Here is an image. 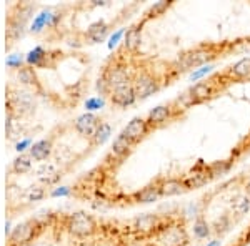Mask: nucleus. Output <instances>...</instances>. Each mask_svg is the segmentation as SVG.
Wrapping results in <instances>:
<instances>
[{
	"label": "nucleus",
	"mask_w": 250,
	"mask_h": 246,
	"mask_svg": "<svg viewBox=\"0 0 250 246\" xmlns=\"http://www.w3.org/2000/svg\"><path fill=\"white\" fill-rule=\"evenodd\" d=\"M68 231L75 236H90L95 231V220L90 215L83 211H79L75 215H72L68 218V225H67Z\"/></svg>",
	"instance_id": "obj_1"
},
{
	"label": "nucleus",
	"mask_w": 250,
	"mask_h": 246,
	"mask_svg": "<svg viewBox=\"0 0 250 246\" xmlns=\"http://www.w3.org/2000/svg\"><path fill=\"white\" fill-rule=\"evenodd\" d=\"M210 180H212V175H210V171H208V167H204L202 160H200V163L184 178V183L187 185L188 189H197V188L204 187V185H207Z\"/></svg>",
	"instance_id": "obj_2"
},
{
	"label": "nucleus",
	"mask_w": 250,
	"mask_h": 246,
	"mask_svg": "<svg viewBox=\"0 0 250 246\" xmlns=\"http://www.w3.org/2000/svg\"><path fill=\"white\" fill-rule=\"evenodd\" d=\"M160 238H162L165 246H185L188 241L187 231L180 225H173V227L164 228L160 231Z\"/></svg>",
	"instance_id": "obj_3"
},
{
	"label": "nucleus",
	"mask_w": 250,
	"mask_h": 246,
	"mask_svg": "<svg viewBox=\"0 0 250 246\" xmlns=\"http://www.w3.org/2000/svg\"><path fill=\"white\" fill-rule=\"evenodd\" d=\"M148 128H150V125H148L147 120L137 116V118H132L130 122H128L127 127L124 128L122 135L127 136L132 143H139L140 140L148 133Z\"/></svg>",
	"instance_id": "obj_4"
},
{
	"label": "nucleus",
	"mask_w": 250,
	"mask_h": 246,
	"mask_svg": "<svg viewBox=\"0 0 250 246\" xmlns=\"http://www.w3.org/2000/svg\"><path fill=\"white\" fill-rule=\"evenodd\" d=\"M215 55H213V52L210 48H205V47H199L195 48V50L188 52V54L182 55V58H180V65L182 67H197V65H202V63L208 62V60H212Z\"/></svg>",
	"instance_id": "obj_5"
},
{
	"label": "nucleus",
	"mask_w": 250,
	"mask_h": 246,
	"mask_svg": "<svg viewBox=\"0 0 250 246\" xmlns=\"http://www.w3.org/2000/svg\"><path fill=\"white\" fill-rule=\"evenodd\" d=\"M134 88H135L137 98H147L148 95L155 94L159 90V83H157V80L152 75L142 74L135 80Z\"/></svg>",
	"instance_id": "obj_6"
},
{
	"label": "nucleus",
	"mask_w": 250,
	"mask_h": 246,
	"mask_svg": "<svg viewBox=\"0 0 250 246\" xmlns=\"http://www.w3.org/2000/svg\"><path fill=\"white\" fill-rule=\"evenodd\" d=\"M137 100V94L135 88L130 83H125V85H120L114 88L112 92V102L115 105H120V107H128V105H134Z\"/></svg>",
	"instance_id": "obj_7"
},
{
	"label": "nucleus",
	"mask_w": 250,
	"mask_h": 246,
	"mask_svg": "<svg viewBox=\"0 0 250 246\" xmlns=\"http://www.w3.org/2000/svg\"><path fill=\"white\" fill-rule=\"evenodd\" d=\"M35 228H37L35 221H25V223L17 225L14 229V233L10 235V243L12 245H25L27 241L32 240V236H34V233H35Z\"/></svg>",
	"instance_id": "obj_8"
},
{
	"label": "nucleus",
	"mask_w": 250,
	"mask_h": 246,
	"mask_svg": "<svg viewBox=\"0 0 250 246\" xmlns=\"http://www.w3.org/2000/svg\"><path fill=\"white\" fill-rule=\"evenodd\" d=\"M99 127H100L99 118H97L95 115H92V114L80 115L77 118V122H75V128H77V130L82 133V135H85V136H94Z\"/></svg>",
	"instance_id": "obj_9"
},
{
	"label": "nucleus",
	"mask_w": 250,
	"mask_h": 246,
	"mask_svg": "<svg viewBox=\"0 0 250 246\" xmlns=\"http://www.w3.org/2000/svg\"><path fill=\"white\" fill-rule=\"evenodd\" d=\"M160 187V195L162 196H173V195H180V193L187 191V185L184 183V180L179 178H170V180H164Z\"/></svg>",
	"instance_id": "obj_10"
},
{
	"label": "nucleus",
	"mask_w": 250,
	"mask_h": 246,
	"mask_svg": "<svg viewBox=\"0 0 250 246\" xmlns=\"http://www.w3.org/2000/svg\"><path fill=\"white\" fill-rule=\"evenodd\" d=\"M135 228L142 233H152V231H155V229H160V231H162L164 229L160 227L159 216H155V215H144V216L137 218Z\"/></svg>",
	"instance_id": "obj_11"
},
{
	"label": "nucleus",
	"mask_w": 250,
	"mask_h": 246,
	"mask_svg": "<svg viewBox=\"0 0 250 246\" xmlns=\"http://www.w3.org/2000/svg\"><path fill=\"white\" fill-rule=\"evenodd\" d=\"M212 95H213V88L210 83H207V82H199L197 85H193L190 90V96H192L193 103L205 102V100H208Z\"/></svg>",
	"instance_id": "obj_12"
},
{
	"label": "nucleus",
	"mask_w": 250,
	"mask_h": 246,
	"mask_svg": "<svg viewBox=\"0 0 250 246\" xmlns=\"http://www.w3.org/2000/svg\"><path fill=\"white\" fill-rule=\"evenodd\" d=\"M172 115V108L168 107V105H159V107H155L154 110L148 114V125H160L164 122H167L168 118H170Z\"/></svg>",
	"instance_id": "obj_13"
},
{
	"label": "nucleus",
	"mask_w": 250,
	"mask_h": 246,
	"mask_svg": "<svg viewBox=\"0 0 250 246\" xmlns=\"http://www.w3.org/2000/svg\"><path fill=\"white\" fill-rule=\"evenodd\" d=\"M105 82L108 83V87H120L128 83V74L125 68H114V70H108L105 75Z\"/></svg>",
	"instance_id": "obj_14"
},
{
	"label": "nucleus",
	"mask_w": 250,
	"mask_h": 246,
	"mask_svg": "<svg viewBox=\"0 0 250 246\" xmlns=\"http://www.w3.org/2000/svg\"><path fill=\"white\" fill-rule=\"evenodd\" d=\"M135 200L140 201V203H154L160 198V187H155V185H150V187H145L140 191L135 193Z\"/></svg>",
	"instance_id": "obj_15"
},
{
	"label": "nucleus",
	"mask_w": 250,
	"mask_h": 246,
	"mask_svg": "<svg viewBox=\"0 0 250 246\" xmlns=\"http://www.w3.org/2000/svg\"><path fill=\"white\" fill-rule=\"evenodd\" d=\"M50 151H52V143L48 142V140H40V142L34 143L30 147V156L39 161L45 160L47 156L50 155Z\"/></svg>",
	"instance_id": "obj_16"
},
{
	"label": "nucleus",
	"mask_w": 250,
	"mask_h": 246,
	"mask_svg": "<svg viewBox=\"0 0 250 246\" xmlns=\"http://www.w3.org/2000/svg\"><path fill=\"white\" fill-rule=\"evenodd\" d=\"M107 34H108V27H107V23L104 22V20H99V22L92 23V25L88 27V30H87V35H88V38H90L92 42H102V40L105 38Z\"/></svg>",
	"instance_id": "obj_17"
},
{
	"label": "nucleus",
	"mask_w": 250,
	"mask_h": 246,
	"mask_svg": "<svg viewBox=\"0 0 250 246\" xmlns=\"http://www.w3.org/2000/svg\"><path fill=\"white\" fill-rule=\"evenodd\" d=\"M140 42H142V29H140V27H132V29H128L127 34H125V40H124L125 47L134 52L140 47Z\"/></svg>",
	"instance_id": "obj_18"
},
{
	"label": "nucleus",
	"mask_w": 250,
	"mask_h": 246,
	"mask_svg": "<svg viewBox=\"0 0 250 246\" xmlns=\"http://www.w3.org/2000/svg\"><path fill=\"white\" fill-rule=\"evenodd\" d=\"M132 145H134V143H132L130 140L127 138V136L119 135L114 140V145H112V153H114V155H117V156H122V155H125V153L130 151Z\"/></svg>",
	"instance_id": "obj_19"
},
{
	"label": "nucleus",
	"mask_w": 250,
	"mask_h": 246,
	"mask_svg": "<svg viewBox=\"0 0 250 246\" xmlns=\"http://www.w3.org/2000/svg\"><path fill=\"white\" fill-rule=\"evenodd\" d=\"M232 75L237 78H250V57H245L239 60L235 65L232 67Z\"/></svg>",
	"instance_id": "obj_20"
},
{
	"label": "nucleus",
	"mask_w": 250,
	"mask_h": 246,
	"mask_svg": "<svg viewBox=\"0 0 250 246\" xmlns=\"http://www.w3.org/2000/svg\"><path fill=\"white\" fill-rule=\"evenodd\" d=\"M249 209H250V200H249V196L240 195V196H237V198L232 201V211L235 213L237 216L245 215V213H247Z\"/></svg>",
	"instance_id": "obj_21"
},
{
	"label": "nucleus",
	"mask_w": 250,
	"mask_h": 246,
	"mask_svg": "<svg viewBox=\"0 0 250 246\" xmlns=\"http://www.w3.org/2000/svg\"><path fill=\"white\" fill-rule=\"evenodd\" d=\"M52 19H55V15H52L50 10L42 12V14L35 17L34 23H32V32H35V34H37V32H40V30L43 29V27L47 25V23H50ZM52 22H54V20H52Z\"/></svg>",
	"instance_id": "obj_22"
},
{
	"label": "nucleus",
	"mask_w": 250,
	"mask_h": 246,
	"mask_svg": "<svg viewBox=\"0 0 250 246\" xmlns=\"http://www.w3.org/2000/svg\"><path fill=\"white\" fill-rule=\"evenodd\" d=\"M23 27H25V23L23 22H19V20H15V19H10L9 29H7V37H9L10 40H17L19 37H22Z\"/></svg>",
	"instance_id": "obj_23"
},
{
	"label": "nucleus",
	"mask_w": 250,
	"mask_h": 246,
	"mask_svg": "<svg viewBox=\"0 0 250 246\" xmlns=\"http://www.w3.org/2000/svg\"><path fill=\"white\" fill-rule=\"evenodd\" d=\"M32 167V156L29 155H20L14 160V170L17 173H25L29 171Z\"/></svg>",
	"instance_id": "obj_24"
},
{
	"label": "nucleus",
	"mask_w": 250,
	"mask_h": 246,
	"mask_svg": "<svg viewBox=\"0 0 250 246\" xmlns=\"http://www.w3.org/2000/svg\"><path fill=\"white\" fill-rule=\"evenodd\" d=\"M110 133H112L110 125H108V123H100V127L97 128V132H95V135H94V143L95 145L105 143L107 140H108V136H110Z\"/></svg>",
	"instance_id": "obj_25"
},
{
	"label": "nucleus",
	"mask_w": 250,
	"mask_h": 246,
	"mask_svg": "<svg viewBox=\"0 0 250 246\" xmlns=\"http://www.w3.org/2000/svg\"><path fill=\"white\" fill-rule=\"evenodd\" d=\"M193 235L199 238V240H205V238L210 235V227H208V223L204 218H199L195 221V225H193Z\"/></svg>",
	"instance_id": "obj_26"
},
{
	"label": "nucleus",
	"mask_w": 250,
	"mask_h": 246,
	"mask_svg": "<svg viewBox=\"0 0 250 246\" xmlns=\"http://www.w3.org/2000/svg\"><path fill=\"white\" fill-rule=\"evenodd\" d=\"M229 170H230V163H229V161H215V163H212L210 167H208V171H210L212 178L213 176L224 175V173H227Z\"/></svg>",
	"instance_id": "obj_27"
},
{
	"label": "nucleus",
	"mask_w": 250,
	"mask_h": 246,
	"mask_svg": "<svg viewBox=\"0 0 250 246\" xmlns=\"http://www.w3.org/2000/svg\"><path fill=\"white\" fill-rule=\"evenodd\" d=\"M43 58H45V50H43L42 47H35L34 50L27 55V62H29L30 65H40Z\"/></svg>",
	"instance_id": "obj_28"
},
{
	"label": "nucleus",
	"mask_w": 250,
	"mask_h": 246,
	"mask_svg": "<svg viewBox=\"0 0 250 246\" xmlns=\"http://www.w3.org/2000/svg\"><path fill=\"white\" fill-rule=\"evenodd\" d=\"M19 80L22 83H27V85H32V83H35V74H34V70L29 67H23V68H20L19 70Z\"/></svg>",
	"instance_id": "obj_29"
},
{
	"label": "nucleus",
	"mask_w": 250,
	"mask_h": 246,
	"mask_svg": "<svg viewBox=\"0 0 250 246\" xmlns=\"http://www.w3.org/2000/svg\"><path fill=\"white\" fill-rule=\"evenodd\" d=\"M25 196L30 201H39V200H42L43 196H45V189H43L42 187H30L29 189H27Z\"/></svg>",
	"instance_id": "obj_30"
},
{
	"label": "nucleus",
	"mask_w": 250,
	"mask_h": 246,
	"mask_svg": "<svg viewBox=\"0 0 250 246\" xmlns=\"http://www.w3.org/2000/svg\"><path fill=\"white\" fill-rule=\"evenodd\" d=\"M168 7H170V2H165V0L154 3V7H152V9L148 10V17H157V15L164 14V12L168 9Z\"/></svg>",
	"instance_id": "obj_31"
},
{
	"label": "nucleus",
	"mask_w": 250,
	"mask_h": 246,
	"mask_svg": "<svg viewBox=\"0 0 250 246\" xmlns=\"http://www.w3.org/2000/svg\"><path fill=\"white\" fill-rule=\"evenodd\" d=\"M230 227V220H229V216H222L219 220L213 223V231L215 233H225Z\"/></svg>",
	"instance_id": "obj_32"
},
{
	"label": "nucleus",
	"mask_w": 250,
	"mask_h": 246,
	"mask_svg": "<svg viewBox=\"0 0 250 246\" xmlns=\"http://www.w3.org/2000/svg\"><path fill=\"white\" fill-rule=\"evenodd\" d=\"M15 103H17L19 107H22V108H30L32 107V96L29 94H23V92H20V94L15 95Z\"/></svg>",
	"instance_id": "obj_33"
},
{
	"label": "nucleus",
	"mask_w": 250,
	"mask_h": 246,
	"mask_svg": "<svg viewBox=\"0 0 250 246\" xmlns=\"http://www.w3.org/2000/svg\"><path fill=\"white\" fill-rule=\"evenodd\" d=\"M87 110H99V108L104 107V100L99 98V96H94V98H88L85 102Z\"/></svg>",
	"instance_id": "obj_34"
},
{
	"label": "nucleus",
	"mask_w": 250,
	"mask_h": 246,
	"mask_svg": "<svg viewBox=\"0 0 250 246\" xmlns=\"http://www.w3.org/2000/svg\"><path fill=\"white\" fill-rule=\"evenodd\" d=\"M212 65H207V67H204V68H200V70H195L193 74L190 75V80H199V78H202V76H205L207 74H210L212 72Z\"/></svg>",
	"instance_id": "obj_35"
},
{
	"label": "nucleus",
	"mask_w": 250,
	"mask_h": 246,
	"mask_svg": "<svg viewBox=\"0 0 250 246\" xmlns=\"http://www.w3.org/2000/svg\"><path fill=\"white\" fill-rule=\"evenodd\" d=\"M5 63H7V67L20 68V65H22V57H20V55H12V57L5 60Z\"/></svg>",
	"instance_id": "obj_36"
},
{
	"label": "nucleus",
	"mask_w": 250,
	"mask_h": 246,
	"mask_svg": "<svg viewBox=\"0 0 250 246\" xmlns=\"http://www.w3.org/2000/svg\"><path fill=\"white\" fill-rule=\"evenodd\" d=\"M122 35H124V30H119L115 35H112L110 42H108V47H110V48H114V47L117 45V42H119V40H120V37H122Z\"/></svg>",
	"instance_id": "obj_37"
},
{
	"label": "nucleus",
	"mask_w": 250,
	"mask_h": 246,
	"mask_svg": "<svg viewBox=\"0 0 250 246\" xmlns=\"http://www.w3.org/2000/svg\"><path fill=\"white\" fill-rule=\"evenodd\" d=\"M68 193H70V189L67 187H62V188L55 189V191H52V196H63V195H68Z\"/></svg>",
	"instance_id": "obj_38"
},
{
	"label": "nucleus",
	"mask_w": 250,
	"mask_h": 246,
	"mask_svg": "<svg viewBox=\"0 0 250 246\" xmlns=\"http://www.w3.org/2000/svg\"><path fill=\"white\" fill-rule=\"evenodd\" d=\"M30 143H32V140H30V138H25V140H23V142L17 143V150H19V151H23L27 147H29Z\"/></svg>",
	"instance_id": "obj_39"
},
{
	"label": "nucleus",
	"mask_w": 250,
	"mask_h": 246,
	"mask_svg": "<svg viewBox=\"0 0 250 246\" xmlns=\"http://www.w3.org/2000/svg\"><path fill=\"white\" fill-rule=\"evenodd\" d=\"M222 245V241H219V240H213V241H210L207 246H220Z\"/></svg>",
	"instance_id": "obj_40"
},
{
	"label": "nucleus",
	"mask_w": 250,
	"mask_h": 246,
	"mask_svg": "<svg viewBox=\"0 0 250 246\" xmlns=\"http://www.w3.org/2000/svg\"><path fill=\"white\" fill-rule=\"evenodd\" d=\"M148 246H155V245H148Z\"/></svg>",
	"instance_id": "obj_41"
}]
</instances>
